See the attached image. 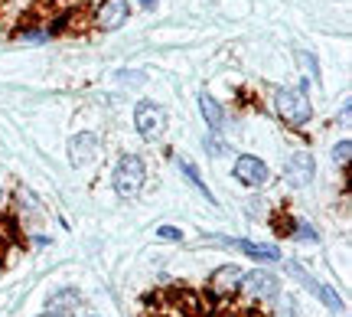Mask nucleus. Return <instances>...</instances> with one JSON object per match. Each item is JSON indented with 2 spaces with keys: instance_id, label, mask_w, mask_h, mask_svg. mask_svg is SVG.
Segmentation results:
<instances>
[{
  "instance_id": "1",
  "label": "nucleus",
  "mask_w": 352,
  "mask_h": 317,
  "mask_svg": "<svg viewBox=\"0 0 352 317\" xmlns=\"http://www.w3.org/2000/svg\"><path fill=\"white\" fill-rule=\"evenodd\" d=\"M144 177H147V167H144V161H140L138 154H124L121 161H118V167H114V193L118 196H138L140 187H144Z\"/></svg>"
},
{
  "instance_id": "2",
  "label": "nucleus",
  "mask_w": 352,
  "mask_h": 317,
  "mask_svg": "<svg viewBox=\"0 0 352 317\" xmlns=\"http://www.w3.org/2000/svg\"><path fill=\"white\" fill-rule=\"evenodd\" d=\"M277 114L287 121V125L300 127L310 121V114H314V108H310V102H307V95L303 92H294V89H284L280 95H277Z\"/></svg>"
},
{
  "instance_id": "3",
  "label": "nucleus",
  "mask_w": 352,
  "mask_h": 317,
  "mask_svg": "<svg viewBox=\"0 0 352 317\" xmlns=\"http://www.w3.org/2000/svg\"><path fill=\"white\" fill-rule=\"evenodd\" d=\"M134 125H138L140 138L157 141L166 131V114H164V108H160V105L140 102L138 108H134Z\"/></svg>"
},
{
  "instance_id": "4",
  "label": "nucleus",
  "mask_w": 352,
  "mask_h": 317,
  "mask_svg": "<svg viewBox=\"0 0 352 317\" xmlns=\"http://www.w3.org/2000/svg\"><path fill=\"white\" fill-rule=\"evenodd\" d=\"M232 174L245 187H261L264 180H267V164H264L261 157H254V154H241L239 161H235V167H232Z\"/></svg>"
},
{
  "instance_id": "5",
  "label": "nucleus",
  "mask_w": 352,
  "mask_h": 317,
  "mask_svg": "<svg viewBox=\"0 0 352 317\" xmlns=\"http://www.w3.org/2000/svg\"><path fill=\"white\" fill-rule=\"evenodd\" d=\"M314 174H316V164L310 151H297L287 161V167H284V180H287L290 187H307L314 180Z\"/></svg>"
},
{
  "instance_id": "6",
  "label": "nucleus",
  "mask_w": 352,
  "mask_h": 317,
  "mask_svg": "<svg viewBox=\"0 0 352 317\" xmlns=\"http://www.w3.org/2000/svg\"><path fill=\"white\" fill-rule=\"evenodd\" d=\"M209 242H215V245H235V249H241L245 255H252V258H261V262H277V258H280V252H277L274 245H261V242L226 239V236H209Z\"/></svg>"
},
{
  "instance_id": "7",
  "label": "nucleus",
  "mask_w": 352,
  "mask_h": 317,
  "mask_svg": "<svg viewBox=\"0 0 352 317\" xmlns=\"http://www.w3.org/2000/svg\"><path fill=\"white\" fill-rule=\"evenodd\" d=\"M241 292L252 294V298H271L277 292V278L271 272H248V275H241Z\"/></svg>"
},
{
  "instance_id": "8",
  "label": "nucleus",
  "mask_w": 352,
  "mask_h": 317,
  "mask_svg": "<svg viewBox=\"0 0 352 317\" xmlns=\"http://www.w3.org/2000/svg\"><path fill=\"white\" fill-rule=\"evenodd\" d=\"M287 272L294 275V278H300L303 285H307V288H310V292H314L316 298H320V301H323V305L329 307V311H340V314H342V301H340V294L333 292V288H327V285L314 281L310 275H307V272H303V268H297V265H287Z\"/></svg>"
},
{
  "instance_id": "9",
  "label": "nucleus",
  "mask_w": 352,
  "mask_h": 317,
  "mask_svg": "<svg viewBox=\"0 0 352 317\" xmlns=\"http://www.w3.org/2000/svg\"><path fill=\"white\" fill-rule=\"evenodd\" d=\"M95 154H98V138H95L91 131L76 134L72 144H69V157H72V164H88V161H95Z\"/></svg>"
},
{
  "instance_id": "10",
  "label": "nucleus",
  "mask_w": 352,
  "mask_h": 317,
  "mask_svg": "<svg viewBox=\"0 0 352 317\" xmlns=\"http://www.w3.org/2000/svg\"><path fill=\"white\" fill-rule=\"evenodd\" d=\"M241 281V268L239 265H222L209 281V292L212 294H228L235 292V285Z\"/></svg>"
},
{
  "instance_id": "11",
  "label": "nucleus",
  "mask_w": 352,
  "mask_h": 317,
  "mask_svg": "<svg viewBox=\"0 0 352 317\" xmlns=\"http://www.w3.org/2000/svg\"><path fill=\"white\" fill-rule=\"evenodd\" d=\"M78 301H82V298H78L76 292H69V288H65V292H56L50 298V314L52 317H76Z\"/></svg>"
},
{
  "instance_id": "12",
  "label": "nucleus",
  "mask_w": 352,
  "mask_h": 317,
  "mask_svg": "<svg viewBox=\"0 0 352 317\" xmlns=\"http://www.w3.org/2000/svg\"><path fill=\"white\" fill-rule=\"evenodd\" d=\"M127 23V3L114 0V3H104L98 13V26L101 30H118V26Z\"/></svg>"
},
{
  "instance_id": "13",
  "label": "nucleus",
  "mask_w": 352,
  "mask_h": 317,
  "mask_svg": "<svg viewBox=\"0 0 352 317\" xmlns=\"http://www.w3.org/2000/svg\"><path fill=\"white\" fill-rule=\"evenodd\" d=\"M199 108H202V118L209 121V127H212V131H219V127H222V121H226V114H222L219 102H215V99H209V95H199Z\"/></svg>"
},
{
  "instance_id": "14",
  "label": "nucleus",
  "mask_w": 352,
  "mask_h": 317,
  "mask_svg": "<svg viewBox=\"0 0 352 317\" xmlns=\"http://www.w3.org/2000/svg\"><path fill=\"white\" fill-rule=\"evenodd\" d=\"M176 164H179V170H183V174H186V177H189V183H192V187H196V190H199L202 196L209 200V203H215V196H212V193H209V187H206V180L199 177V170H196V167L189 164L186 157H176Z\"/></svg>"
},
{
  "instance_id": "15",
  "label": "nucleus",
  "mask_w": 352,
  "mask_h": 317,
  "mask_svg": "<svg viewBox=\"0 0 352 317\" xmlns=\"http://www.w3.org/2000/svg\"><path fill=\"white\" fill-rule=\"evenodd\" d=\"M349 157H352V141H340V144L333 147V161L346 167L349 164Z\"/></svg>"
},
{
  "instance_id": "16",
  "label": "nucleus",
  "mask_w": 352,
  "mask_h": 317,
  "mask_svg": "<svg viewBox=\"0 0 352 317\" xmlns=\"http://www.w3.org/2000/svg\"><path fill=\"white\" fill-rule=\"evenodd\" d=\"M157 239H164V242H179V239H183V232H179L176 226H160V229H157Z\"/></svg>"
},
{
  "instance_id": "17",
  "label": "nucleus",
  "mask_w": 352,
  "mask_h": 317,
  "mask_svg": "<svg viewBox=\"0 0 352 317\" xmlns=\"http://www.w3.org/2000/svg\"><path fill=\"white\" fill-rule=\"evenodd\" d=\"M297 239L300 242H316V229L307 223H297Z\"/></svg>"
},
{
  "instance_id": "18",
  "label": "nucleus",
  "mask_w": 352,
  "mask_h": 317,
  "mask_svg": "<svg viewBox=\"0 0 352 317\" xmlns=\"http://www.w3.org/2000/svg\"><path fill=\"white\" fill-rule=\"evenodd\" d=\"M144 72H121V76H118V82H124V85H144Z\"/></svg>"
},
{
  "instance_id": "19",
  "label": "nucleus",
  "mask_w": 352,
  "mask_h": 317,
  "mask_svg": "<svg viewBox=\"0 0 352 317\" xmlns=\"http://www.w3.org/2000/svg\"><path fill=\"white\" fill-rule=\"evenodd\" d=\"M300 63L307 65V69L314 72V79H316V63H314V56H310V52H300Z\"/></svg>"
},
{
  "instance_id": "20",
  "label": "nucleus",
  "mask_w": 352,
  "mask_h": 317,
  "mask_svg": "<svg viewBox=\"0 0 352 317\" xmlns=\"http://www.w3.org/2000/svg\"><path fill=\"white\" fill-rule=\"evenodd\" d=\"M290 314H294V301L284 298V301H280V317H290Z\"/></svg>"
},
{
  "instance_id": "21",
  "label": "nucleus",
  "mask_w": 352,
  "mask_h": 317,
  "mask_svg": "<svg viewBox=\"0 0 352 317\" xmlns=\"http://www.w3.org/2000/svg\"><path fill=\"white\" fill-rule=\"evenodd\" d=\"M349 108H352V105H349V102L342 105V125H349V114H352V112H349Z\"/></svg>"
},
{
  "instance_id": "22",
  "label": "nucleus",
  "mask_w": 352,
  "mask_h": 317,
  "mask_svg": "<svg viewBox=\"0 0 352 317\" xmlns=\"http://www.w3.org/2000/svg\"><path fill=\"white\" fill-rule=\"evenodd\" d=\"M140 3H144V7H157V0H140Z\"/></svg>"
},
{
  "instance_id": "23",
  "label": "nucleus",
  "mask_w": 352,
  "mask_h": 317,
  "mask_svg": "<svg viewBox=\"0 0 352 317\" xmlns=\"http://www.w3.org/2000/svg\"><path fill=\"white\" fill-rule=\"evenodd\" d=\"M0 200H3V190H0Z\"/></svg>"
},
{
  "instance_id": "24",
  "label": "nucleus",
  "mask_w": 352,
  "mask_h": 317,
  "mask_svg": "<svg viewBox=\"0 0 352 317\" xmlns=\"http://www.w3.org/2000/svg\"><path fill=\"white\" fill-rule=\"evenodd\" d=\"M88 317H98V314H88Z\"/></svg>"
},
{
  "instance_id": "25",
  "label": "nucleus",
  "mask_w": 352,
  "mask_h": 317,
  "mask_svg": "<svg viewBox=\"0 0 352 317\" xmlns=\"http://www.w3.org/2000/svg\"><path fill=\"white\" fill-rule=\"evenodd\" d=\"M43 317H52V314H43Z\"/></svg>"
}]
</instances>
